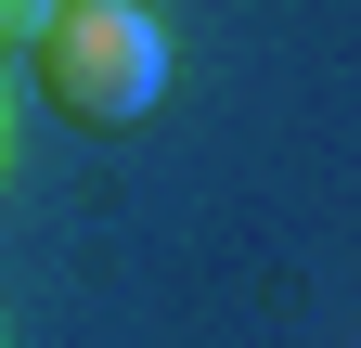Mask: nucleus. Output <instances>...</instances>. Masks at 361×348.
<instances>
[{
    "mask_svg": "<svg viewBox=\"0 0 361 348\" xmlns=\"http://www.w3.org/2000/svg\"><path fill=\"white\" fill-rule=\"evenodd\" d=\"M26 77H39L52 116L129 129V116H155V91H168V26L142 13V0H39V13H26Z\"/></svg>",
    "mask_w": 361,
    "mask_h": 348,
    "instance_id": "obj_1",
    "label": "nucleus"
}]
</instances>
